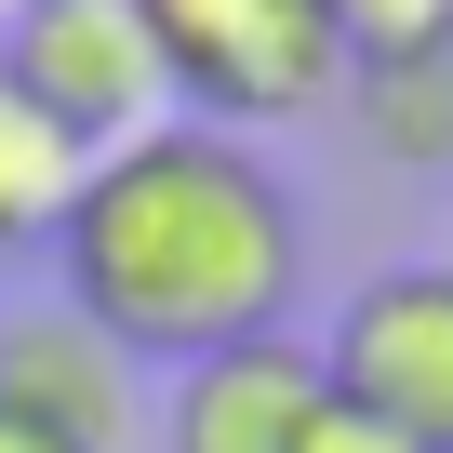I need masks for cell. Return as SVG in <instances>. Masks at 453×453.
<instances>
[{
    "mask_svg": "<svg viewBox=\"0 0 453 453\" xmlns=\"http://www.w3.org/2000/svg\"><path fill=\"white\" fill-rule=\"evenodd\" d=\"M320 387L426 453H453V267H387L334 307V347H320Z\"/></svg>",
    "mask_w": 453,
    "mask_h": 453,
    "instance_id": "obj_4",
    "label": "cell"
},
{
    "mask_svg": "<svg viewBox=\"0 0 453 453\" xmlns=\"http://www.w3.org/2000/svg\"><path fill=\"white\" fill-rule=\"evenodd\" d=\"M54 254H67V307L120 360H213L241 334H280L307 280V213L254 160V134L147 120L134 147L81 160Z\"/></svg>",
    "mask_w": 453,
    "mask_h": 453,
    "instance_id": "obj_1",
    "label": "cell"
},
{
    "mask_svg": "<svg viewBox=\"0 0 453 453\" xmlns=\"http://www.w3.org/2000/svg\"><path fill=\"white\" fill-rule=\"evenodd\" d=\"M0 426H27L54 453H134V360L54 294L0 320Z\"/></svg>",
    "mask_w": 453,
    "mask_h": 453,
    "instance_id": "obj_5",
    "label": "cell"
},
{
    "mask_svg": "<svg viewBox=\"0 0 453 453\" xmlns=\"http://www.w3.org/2000/svg\"><path fill=\"white\" fill-rule=\"evenodd\" d=\"M0 94L54 147L107 160L160 120V54L134 27V0H0Z\"/></svg>",
    "mask_w": 453,
    "mask_h": 453,
    "instance_id": "obj_3",
    "label": "cell"
},
{
    "mask_svg": "<svg viewBox=\"0 0 453 453\" xmlns=\"http://www.w3.org/2000/svg\"><path fill=\"white\" fill-rule=\"evenodd\" d=\"M307 453H426V440H400V426H373V413H347V400H320V426H307Z\"/></svg>",
    "mask_w": 453,
    "mask_h": 453,
    "instance_id": "obj_10",
    "label": "cell"
},
{
    "mask_svg": "<svg viewBox=\"0 0 453 453\" xmlns=\"http://www.w3.org/2000/svg\"><path fill=\"white\" fill-rule=\"evenodd\" d=\"M134 27H147V54H160V94H187L213 134L307 120V107L347 81L320 0H134Z\"/></svg>",
    "mask_w": 453,
    "mask_h": 453,
    "instance_id": "obj_2",
    "label": "cell"
},
{
    "mask_svg": "<svg viewBox=\"0 0 453 453\" xmlns=\"http://www.w3.org/2000/svg\"><path fill=\"white\" fill-rule=\"evenodd\" d=\"M360 107H373V134H400L413 160H453V67H373Z\"/></svg>",
    "mask_w": 453,
    "mask_h": 453,
    "instance_id": "obj_9",
    "label": "cell"
},
{
    "mask_svg": "<svg viewBox=\"0 0 453 453\" xmlns=\"http://www.w3.org/2000/svg\"><path fill=\"white\" fill-rule=\"evenodd\" d=\"M67 187H81V147H54L14 94H0V254H27L67 226Z\"/></svg>",
    "mask_w": 453,
    "mask_h": 453,
    "instance_id": "obj_7",
    "label": "cell"
},
{
    "mask_svg": "<svg viewBox=\"0 0 453 453\" xmlns=\"http://www.w3.org/2000/svg\"><path fill=\"white\" fill-rule=\"evenodd\" d=\"M320 347L294 334H241L213 360H173V453H307L320 426Z\"/></svg>",
    "mask_w": 453,
    "mask_h": 453,
    "instance_id": "obj_6",
    "label": "cell"
},
{
    "mask_svg": "<svg viewBox=\"0 0 453 453\" xmlns=\"http://www.w3.org/2000/svg\"><path fill=\"white\" fill-rule=\"evenodd\" d=\"M0 453H54V440H27V426H0Z\"/></svg>",
    "mask_w": 453,
    "mask_h": 453,
    "instance_id": "obj_11",
    "label": "cell"
},
{
    "mask_svg": "<svg viewBox=\"0 0 453 453\" xmlns=\"http://www.w3.org/2000/svg\"><path fill=\"white\" fill-rule=\"evenodd\" d=\"M320 27H334L347 81H373V67H453V0H320Z\"/></svg>",
    "mask_w": 453,
    "mask_h": 453,
    "instance_id": "obj_8",
    "label": "cell"
}]
</instances>
